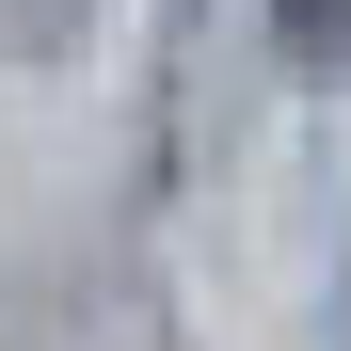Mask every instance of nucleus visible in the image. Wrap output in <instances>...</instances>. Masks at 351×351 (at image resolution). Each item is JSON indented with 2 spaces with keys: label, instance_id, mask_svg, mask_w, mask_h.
Masks as SVG:
<instances>
[{
  "label": "nucleus",
  "instance_id": "f03ea898",
  "mask_svg": "<svg viewBox=\"0 0 351 351\" xmlns=\"http://www.w3.org/2000/svg\"><path fill=\"white\" fill-rule=\"evenodd\" d=\"M271 48H287V64H335V48H351V0H271Z\"/></svg>",
  "mask_w": 351,
  "mask_h": 351
},
{
  "label": "nucleus",
  "instance_id": "f257e3e1",
  "mask_svg": "<svg viewBox=\"0 0 351 351\" xmlns=\"http://www.w3.org/2000/svg\"><path fill=\"white\" fill-rule=\"evenodd\" d=\"M80 16H96V0H0V48L48 64V48H80Z\"/></svg>",
  "mask_w": 351,
  "mask_h": 351
}]
</instances>
